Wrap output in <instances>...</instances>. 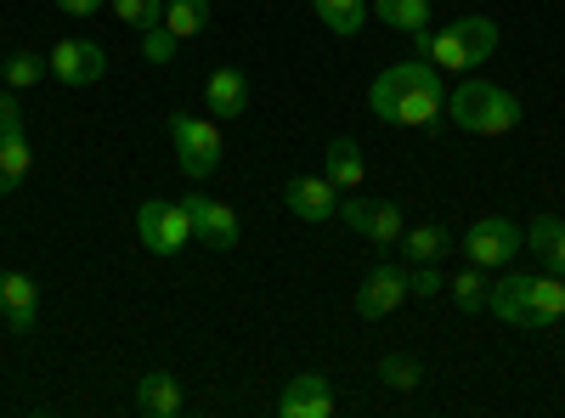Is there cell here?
I'll return each instance as SVG.
<instances>
[{
  "label": "cell",
  "mask_w": 565,
  "mask_h": 418,
  "mask_svg": "<svg viewBox=\"0 0 565 418\" xmlns=\"http://www.w3.org/2000/svg\"><path fill=\"white\" fill-rule=\"evenodd\" d=\"M367 103H373V119H385V125H436V119H447L441 68L424 63V57L391 63L380 79H373Z\"/></svg>",
  "instance_id": "obj_1"
},
{
  "label": "cell",
  "mask_w": 565,
  "mask_h": 418,
  "mask_svg": "<svg viewBox=\"0 0 565 418\" xmlns=\"http://www.w3.org/2000/svg\"><path fill=\"white\" fill-rule=\"evenodd\" d=\"M492 52H498V23L492 18H452L441 29H418L413 34V57L436 63V68H452V74L481 68Z\"/></svg>",
  "instance_id": "obj_2"
},
{
  "label": "cell",
  "mask_w": 565,
  "mask_h": 418,
  "mask_svg": "<svg viewBox=\"0 0 565 418\" xmlns=\"http://www.w3.org/2000/svg\"><path fill=\"white\" fill-rule=\"evenodd\" d=\"M447 119H452L458 130H469V136H509L514 125L526 119V108H521V97H514V90L463 74V79L447 90Z\"/></svg>",
  "instance_id": "obj_3"
},
{
  "label": "cell",
  "mask_w": 565,
  "mask_h": 418,
  "mask_svg": "<svg viewBox=\"0 0 565 418\" xmlns=\"http://www.w3.org/2000/svg\"><path fill=\"white\" fill-rule=\"evenodd\" d=\"M170 142H175V164L186 181H210L221 170V119L210 114H170Z\"/></svg>",
  "instance_id": "obj_4"
},
{
  "label": "cell",
  "mask_w": 565,
  "mask_h": 418,
  "mask_svg": "<svg viewBox=\"0 0 565 418\" xmlns=\"http://www.w3.org/2000/svg\"><path fill=\"white\" fill-rule=\"evenodd\" d=\"M136 238L148 244V255L170 260V255H181L186 244H193V215H186L181 199H141V210H136Z\"/></svg>",
  "instance_id": "obj_5"
},
{
  "label": "cell",
  "mask_w": 565,
  "mask_h": 418,
  "mask_svg": "<svg viewBox=\"0 0 565 418\" xmlns=\"http://www.w3.org/2000/svg\"><path fill=\"white\" fill-rule=\"evenodd\" d=\"M521 249H526V232L514 226L509 215H481L476 226L463 232V260H476L481 271L487 266H514Z\"/></svg>",
  "instance_id": "obj_6"
},
{
  "label": "cell",
  "mask_w": 565,
  "mask_h": 418,
  "mask_svg": "<svg viewBox=\"0 0 565 418\" xmlns=\"http://www.w3.org/2000/svg\"><path fill=\"white\" fill-rule=\"evenodd\" d=\"M45 68L57 74V85L85 90V85H97V79L108 74V52H103V40L68 34V40H57V45H52V57H45Z\"/></svg>",
  "instance_id": "obj_7"
},
{
  "label": "cell",
  "mask_w": 565,
  "mask_h": 418,
  "mask_svg": "<svg viewBox=\"0 0 565 418\" xmlns=\"http://www.w3.org/2000/svg\"><path fill=\"white\" fill-rule=\"evenodd\" d=\"M340 221L356 226L367 244H380V249H396L402 244V232H407V215L402 204L380 199V204H367V199H340Z\"/></svg>",
  "instance_id": "obj_8"
},
{
  "label": "cell",
  "mask_w": 565,
  "mask_h": 418,
  "mask_svg": "<svg viewBox=\"0 0 565 418\" xmlns=\"http://www.w3.org/2000/svg\"><path fill=\"white\" fill-rule=\"evenodd\" d=\"M181 204H186V215H193V244H204V249H215V255L238 249V210H232V204L204 199V193L181 199Z\"/></svg>",
  "instance_id": "obj_9"
},
{
  "label": "cell",
  "mask_w": 565,
  "mask_h": 418,
  "mask_svg": "<svg viewBox=\"0 0 565 418\" xmlns=\"http://www.w3.org/2000/svg\"><path fill=\"white\" fill-rule=\"evenodd\" d=\"M402 300H407V266L380 260V266H373V271L362 277V289H356V317L380 322V317H391Z\"/></svg>",
  "instance_id": "obj_10"
},
{
  "label": "cell",
  "mask_w": 565,
  "mask_h": 418,
  "mask_svg": "<svg viewBox=\"0 0 565 418\" xmlns=\"http://www.w3.org/2000/svg\"><path fill=\"white\" fill-rule=\"evenodd\" d=\"M282 204H289L295 221H328V215H340V187L328 175H289L282 181Z\"/></svg>",
  "instance_id": "obj_11"
},
{
  "label": "cell",
  "mask_w": 565,
  "mask_h": 418,
  "mask_svg": "<svg viewBox=\"0 0 565 418\" xmlns=\"http://www.w3.org/2000/svg\"><path fill=\"white\" fill-rule=\"evenodd\" d=\"M34 317H40V289L29 271H0V322L12 334H34Z\"/></svg>",
  "instance_id": "obj_12"
},
{
  "label": "cell",
  "mask_w": 565,
  "mask_h": 418,
  "mask_svg": "<svg viewBox=\"0 0 565 418\" xmlns=\"http://www.w3.org/2000/svg\"><path fill=\"white\" fill-rule=\"evenodd\" d=\"M526 289H532V277H526V271H514V266H503L498 283H487V311H492L498 322H509V329H532Z\"/></svg>",
  "instance_id": "obj_13"
},
{
  "label": "cell",
  "mask_w": 565,
  "mask_h": 418,
  "mask_svg": "<svg viewBox=\"0 0 565 418\" xmlns=\"http://www.w3.org/2000/svg\"><path fill=\"white\" fill-rule=\"evenodd\" d=\"M204 108H210V119H221V125L244 119V114H249V79H244V68H215V74L204 79Z\"/></svg>",
  "instance_id": "obj_14"
},
{
  "label": "cell",
  "mask_w": 565,
  "mask_h": 418,
  "mask_svg": "<svg viewBox=\"0 0 565 418\" xmlns=\"http://www.w3.org/2000/svg\"><path fill=\"white\" fill-rule=\"evenodd\" d=\"M277 412L282 418H328L334 412V390H328L322 374H295L289 385H282V396H277Z\"/></svg>",
  "instance_id": "obj_15"
},
{
  "label": "cell",
  "mask_w": 565,
  "mask_h": 418,
  "mask_svg": "<svg viewBox=\"0 0 565 418\" xmlns=\"http://www.w3.org/2000/svg\"><path fill=\"white\" fill-rule=\"evenodd\" d=\"M136 407L148 412V418H181L186 390H181V379L170 374V367H153V374L136 379Z\"/></svg>",
  "instance_id": "obj_16"
},
{
  "label": "cell",
  "mask_w": 565,
  "mask_h": 418,
  "mask_svg": "<svg viewBox=\"0 0 565 418\" xmlns=\"http://www.w3.org/2000/svg\"><path fill=\"white\" fill-rule=\"evenodd\" d=\"M322 175L334 181L340 193H362V181H367V159H362V148L351 142V136L328 142V153H322Z\"/></svg>",
  "instance_id": "obj_17"
},
{
  "label": "cell",
  "mask_w": 565,
  "mask_h": 418,
  "mask_svg": "<svg viewBox=\"0 0 565 418\" xmlns=\"http://www.w3.org/2000/svg\"><path fill=\"white\" fill-rule=\"evenodd\" d=\"M402 255H407V266H436L447 249H458L452 244V232L447 226H436V221H424V226H407L402 232V244H396Z\"/></svg>",
  "instance_id": "obj_18"
},
{
  "label": "cell",
  "mask_w": 565,
  "mask_h": 418,
  "mask_svg": "<svg viewBox=\"0 0 565 418\" xmlns=\"http://www.w3.org/2000/svg\"><path fill=\"white\" fill-rule=\"evenodd\" d=\"M526 306H532V334H548L554 322L565 317V277H532V289H526Z\"/></svg>",
  "instance_id": "obj_19"
},
{
  "label": "cell",
  "mask_w": 565,
  "mask_h": 418,
  "mask_svg": "<svg viewBox=\"0 0 565 418\" xmlns=\"http://www.w3.org/2000/svg\"><path fill=\"white\" fill-rule=\"evenodd\" d=\"M311 12L322 18V29H328V34H340V40L362 34V23L373 18L367 0H311Z\"/></svg>",
  "instance_id": "obj_20"
},
{
  "label": "cell",
  "mask_w": 565,
  "mask_h": 418,
  "mask_svg": "<svg viewBox=\"0 0 565 418\" xmlns=\"http://www.w3.org/2000/svg\"><path fill=\"white\" fill-rule=\"evenodd\" d=\"M526 249H537V255L548 260V271L565 277V221H559V215H537V221L526 226Z\"/></svg>",
  "instance_id": "obj_21"
},
{
  "label": "cell",
  "mask_w": 565,
  "mask_h": 418,
  "mask_svg": "<svg viewBox=\"0 0 565 418\" xmlns=\"http://www.w3.org/2000/svg\"><path fill=\"white\" fill-rule=\"evenodd\" d=\"M29 164H34V153H29L23 136H0V199H12V193L23 187Z\"/></svg>",
  "instance_id": "obj_22"
},
{
  "label": "cell",
  "mask_w": 565,
  "mask_h": 418,
  "mask_svg": "<svg viewBox=\"0 0 565 418\" xmlns=\"http://www.w3.org/2000/svg\"><path fill=\"white\" fill-rule=\"evenodd\" d=\"M164 29L175 40H199L210 29V0H164Z\"/></svg>",
  "instance_id": "obj_23"
},
{
  "label": "cell",
  "mask_w": 565,
  "mask_h": 418,
  "mask_svg": "<svg viewBox=\"0 0 565 418\" xmlns=\"http://www.w3.org/2000/svg\"><path fill=\"white\" fill-rule=\"evenodd\" d=\"M373 18L402 34H418V29H430V0H373Z\"/></svg>",
  "instance_id": "obj_24"
},
{
  "label": "cell",
  "mask_w": 565,
  "mask_h": 418,
  "mask_svg": "<svg viewBox=\"0 0 565 418\" xmlns=\"http://www.w3.org/2000/svg\"><path fill=\"white\" fill-rule=\"evenodd\" d=\"M136 52H141V63L170 68V63H175V52H181V40H175L164 23H153V29H136Z\"/></svg>",
  "instance_id": "obj_25"
},
{
  "label": "cell",
  "mask_w": 565,
  "mask_h": 418,
  "mask_svg": "<svg viewBox=\"0 0 565 418\" xmlns=\"http://www.w3.org/2000/svg\"><path fill=\"white\" fill-rule=\"evenodd\" d=\"M447 294L458 300V311H487V277H481V266L469 260L458 277H447Z\"/></svg>",
  "instance_id": "obj_26"
},
{
  "label": "cell",
  "mask_w": 565,
  "mask_h": 418,
  "mask_svg": "<svg viewBox=\"0 0 565 418\" xmlns=\"http://www.w3.org/2000/svg\"><path fill=\"white\" fill-rule=\"evenodd\" d=\"M45 74H52V68H45L40 52H12L7 63H0V79H7V90H29V85H40Z\"/></svg>",
  "instance_id": "obj_27"
},
{
  "label": "cell",
  "mask_w": 565,
  "mask_h": 418,
  "mask_svg": "<svg viewBox=\"0 0 565 418\" xmlns=\"http://www.w3.org/2000/svg\"><path fill=\"white\" fill-rule=\"evenodd\" d=\"M380 379L391 390H418L424 385V362L407 356V351H391V356H380Z\"/></svg>",
  "instance_id": "obj_28"
},
{
  "label": "cell",
  "mask_w": 565,
  "mask_h": 418,
  "mask_svg": "<svg viewBox=\"0 0 565 418\" xmlns=\"http://www.w3.org/2000/svg\"><path fill=\"white\" fill-rule=\"evenodd\" d=\"M114 7V18L125 23V29H153V23H164V0H108Z\"/></svg>",
  "instance_id": "obj_29"
},
{
  "label": "cell",
  "mask_w": 565,
  "mask_h": 418,
  "mask_svg": "<svg viewBox=\"0 0 565 418\" xmlns=\"http://www.w3.org/2000/svg\"><path fill=\"white\" fill-rule=\"evenodd\" d=\"M447 289V277L436 271V266H407V294H418V300H436Z\"/></svg>",
  "instance_id": "obj_30"
},
{
  "label": "cell",
  "mask_w": 565,
  "mask_h": 418,
  "mask_svg": "<svg viewBox=\"0 0 565 418\" xmlns=\"http://www.w3.org/2000/svg\"><path fill=\"white\" fill-rule=\"evenodd\" d=\"M0 136H23V108L12 90H0Z\"/></svg>",
  "instance_id": "obj_31"
},
{
  "label": "cell",
  "mask_w": 565,
  "mask_h": 418,
  "mask_svg": "<svg viewBox=\"0 0 565 418\" xmlns=\"http://www.w3.org/2000/svg\"><path fill=\"white\" fill-rule=\"evenodd\" d=\"M63 18H103V0H57Z\"/></svg>",
  "instance_id": "obj_32"
}]
</instances>
